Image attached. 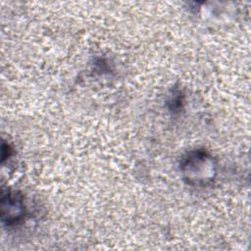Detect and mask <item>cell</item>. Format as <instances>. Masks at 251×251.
I'll return each instance as SVG.
<instances>
[{"label": "cell", "instance_id": "1", "mask_svg": "<svg viewBox=\"0 0 251 251\" xmlns=\"http://www.w3.org/2000/svg\"><path fill=\"white\" fill-rule=\"evenodd\" d=\"M181 172L189 184L205 185L214 179L216 164L212 156L205 150L190 152L181 163Z\"/></svg>", "mask_w": 251, "mask_h": 251}, {"label": "cell", "instance_id": "2", "mask_svg": "<svg viewBox=\"0 0 251 251\" xmlns=\"http://www.w3.org/2000/svg\"><path fill=\"white\" fill-rule=\"evenodd\" d=\"M2 221L7 225H14L19 222L25 214L23 197L16 191H7L2 194L1 199Z\"/></svg>", "mask_w": 251, "mask_h": 251}]
</instances>
